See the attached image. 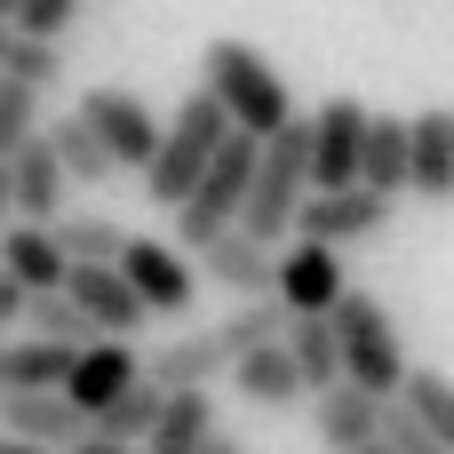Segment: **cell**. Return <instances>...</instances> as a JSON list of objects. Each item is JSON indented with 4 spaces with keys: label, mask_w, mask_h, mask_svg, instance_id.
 Masks as SVG:
<instances>
[{
    "label": "cell",
    "mask_w": 454,
    "mask_h": 454,
    "mask_svg": "<svg viewBox=\"0 0 454 454\" xmlns=\"http://www.w3.org/2000/svg\"><path fill=\"white\" fill-rule=\"evenodd\" d=\"M383 439H391L399 454H447V447H439V431H431L407 399H383Z\"/></svg>",
    "instance_id": "obj_32"
},
{
    "label": "cell",
    "mask_w": 454,
    "mask_h": 454,
    "mask_svg": "<svg viewBox=\"0 0 454 454\" xmlns=\"http://www.w3.org/2000/svg\"><path fill=\"white\" fill-rule=\"evenodd\" d=\"M32 128H40V88L16 80V72H0V152H16Z\"/></svg>",
    "instance_id": "obj_31"
},
{
    "label": "cell",
    "mask_w": 454,
    "mask_h": 454,
    "mask_svg": "<svg viewBox=\"0 0 454 454\" xmlns=\"http://www.w3.org/2000/svg\"><path fill=\"white\" fill-rule=\"evenodd\" d=\"M200 279L231 287V295H279V247L255 239L247 223H231V231H215L200 247Z\"/></svg>",
    "instance_id": "obj_12"
},
{
    "label": "cell",
    "mask_w": 454,
    "mask_h": 454,
    "mask_svg": "<svg viewBox=\"0 0 454 454\" xmlns=\"http://www.w3.org/2000/svg\"><path fill=\"white\" fill-rule=\"evenodd\" d=\"M88 0H24L16 8V32H48V40H64V24L80 16Z\"/></svg>",
    "instance_id": "obj_33"
},
{
    "label": "cell",
    "mask_w": 454,
    "mask_h": 454,
    "mask_svg": "<svg viewBox=\"0 0 454 454\" xmlns=\"http://www.w3.org/2000/svg\"><path fill=\"white\" fill-rule=\"evenodd\" d=\"M287 351H295V367H303L311 391L343 383V335H335V311H295V319H287Z\"/></svg>",
    "instance_id": "obj_23"
},
{
    "label": "cell",
    "mask_w": 454,
    "mask_h": 454,
    "mask_svg": "<svg viewBox=\"0 0 454 454\" xmlns=\"http://www.w3.org/2000/svg\"><path fill=\"white\" fill-rule=\"evenodd\" d=\"M231 359H239V335H231V319H223V327H184L176 343H160V351L144 359V375L168 383V391H192V383L231 375Z\"/></svg>",
    "instance_id": "obj_13"
},
{
    "label": "cell",
    "mask_w": 454,
    "mask_h": 454,
    "mask_svg": "<svg viewBox=\"0 0 454 454\" xmlns=\"http://www.w3.org/2000/svg\"><path fill=\"white\" fill-rule=\"evenodd\" d=\"M72 454H152V447H144V439H112V431H88V439H80Z\"/></svg>",
    "instance_id": "obj_35"
},
{
    "label": "cell",
    "mask_w": 454,
    "mask_h": 454,
    "mask_svg": "<svg viewBox=\"0 0 454 454\" xmlns=\"http://www.w3.org/2000/svg\"><path fill=\"white\" fill-rule=\"evenodd\" d=\"M0 454H72V447H48V439H24V431H0Z\"/></svg>",
    "instance_id": "obj_36"
},
{
    "label": "cell",
    "mask_w": 454,
    "mask_h": 454,
    "mask_svg": "<svg viewBox=\"0 0 454 454\" xmlns=\"http://www.w3.org/2000/svg\"><path fill=\"white\" fill-rule=\"evenodd\" d=\"M359 176L375 184V192H407V176H415V136H407V112H375L367 120V152H359Z\"/></svg>",
    "instance_id": "obj_22"
},
{
    "label": "cell",
    "mask_w": 454,
    "mask_h": 454,
    "mask_svg": "<svg viewBox=\"0 0 454 454\" xmlns=\"http://www.w3.org/2000/svg\"><path fill=\"white\" fill-rule=\"evenodd\" d=\"M223 423H215V399H207V383H192V391H168V407H160V423H152V454H200L215 439Z\"/></svg>",
    "instance_id": "obj_21"
},
{
    "label": "cell",
    "mask_w": 454,
    "mask_h": 454,
    "mask_svg": "<svg viewBox=\"0 0 454 454\" xmlns=\"http://www.w3.org/2000/svg\"><path fill=\"white\" fill-rule=\"evenodd\" d=\"M16 8H24V0H0V16H8V24H16Z\"/></svg>",
    "instance_id": "obj_42"
},
{
    "label": "cell",
    "mask_w": 454,
    "mask_h": 454,
    "mask_svg": "<svg viewBox=\"0 0 454 454\" xmlns=\"http://www.w3.org/2000/svg\"><path fill=\"white\" fill-rule=\"evenodd\" d=\"M120 271L136 279V295L152 303V319H192V303H200V263H192V247H176V239H128L120 247Z\"/></svg>",
    "instance_id": "obj_6"
},
{
    "label": "cell",
    "mask_w": 454,
    "mask_h": 454,
    "mask_svg": "<svg viewBox=\"0 0 454 454\" xmlns=\"http://www.w3.org/2000/svg\"><path fill=\"white\" fill-rule=\"evenodd\" d=\"M8 40H16V24H8V16H0V72H8Z\"/></svg>",
    "instance_id": "obj_39"
},
{
    "label": "cell",
    "mask_w": 454,
    "mask_h": 454,
    "mask_svg": "<svg viewBox=\"0 0 454 454\" xmlns=\"http://www.w3.org/2000/svg\"><path fill=\"white\" fill-rule=\"evenodd\" d=\"M24 295H32V287H24L16 271H0V335H8V327L24 319Z\"/></svg>",
    "instance_id": "obj_34"
},
{
    "label": "cell",
    "mask_w": 454,
    "mask_h": 454,
    "mask_svg": "<svg viewBox=\"0 0 454 454\" xmlns=\"http://www.w3.org/2000/svg\"><path fill=\"white\" fill-rule=\"evenodd\" d=\"M0 391H8V343H0Z\"/></svg>",
    "instance_id": "obj_41"
},
{
    "label": "cell",
    "mask_w": 454,
    "mask_h": 454,
    "mask_svg": "<svg viewBox=\"0 0 454 454\" xmlns=\"http://www.w3.org/2000/svg\"><path fill=\"white\" fill-rule=\"evenodd\" d=\"M407 136H415V176H407V192L431 200V207H454V104L407 112Z\"/></svg>",
    "instance_id": "obj_16"
},
{
    "label": "cell",
    "mask_w": 454,
    "mask_h": 454,
    "mask_svg": "<svg viewBox=\"0 0 454 454\" xmlns=\"http://www.w3.org/2000/svg\"><path fill=\"white\" fill-rule=\"evenodd\" d=\"M8 72L32 80L40 96L64 88V40H48V32H16V40H8Z\"/></svg>",
    "instance_id": "obj_30"
},
{
    "label": "cell",
    "mask_w": 454,
    "mask_h": 454,
    "mask_svg": "<svg viewBox=\"0 0 454 454\" xmlns=\"http://www.w3.org/2000/svg\"><path fill=\"white\" fill-rule=\"evenodd\" d=\"M200 454H247V447H239L231 431H215V439H207V447H200Z\"/></svg>",
    "instance_id": "obj_38"
},
{
    "label": "cell",
    "mask_w": 454,
    "mask_h": 454,
    "mask_svg": "<svg viewBox=\"0 0 454 454\" xmlns=\"http://www.w3.org/2000/svg\"><path fill=\"white\" fill-rule=\"evenodd\" d=\"M255 152H263V136H247V128H231L223 136V152L207 160V176L184 192V207H176V247H207L215 231H231L239 223V207H247V176H255Z\"/></svg>",
    "instance_id": "obj_5"
},
{
    "label": "cell",
    "mask_w": 454,
    "mask_h": 454,
    "mask_svg": "<svg viewBox=\"0 0 454 454\" xmlns=\"http://www.w3.org/2000/svg\"><path fill=\"white\" fill-rule=\"evenodd\" d=\"M399 399H407V407H415V415L439 431V447L454 454V383H447V375H439V367H407Z\"/></svg>",
    "instance_id": "obj_29"
},
{
    "label": "cell",
    "mask_w": 454,
    "mask_h": 454,
    "mask_svg": "<svg viewBox=\"0 0 454 454\" xmlns=\"http://www.w3.org/2000/svg\"><path fill=\"white\" fill-rule=\"evenodd\" d=\"M72 359H80V343L24 335V343H8V391H56V383L72 375Z\"/></svg>",
    "instance_id": "obj_25"
},
{
    "label": "cell",
    "mask_w": 454,
    "mask_h": 454,
    "mask_svg": "<svg viewBox=\"0 0 454 454\" xmlns=\"http://www.w3.org/2000/svg\"><path fill=\"white\" fill-rule=\"evenodd\" d=\"M231 391H239L247 407H295L311 383H303V367H295L287 335H271V343H255V351H239V359H231Z\"/></svg>",
    "instance_id": "obj_18"
},
{
    "label": "cell",
    "mask_w": 454,
    "mask_h": 454,
    "mask_svg": "<svg viewBox=\"0 0 454 454\" xmlns=\"http://www.w3.org/2000/svg\"><path fill=\"white\" fill-rule=\"evenodd\" d=\"M200 88H207V96L231 112V128H247V136H279V128L295 120V96H287L279 64H271L263 48H247V40H207Z\"/></svg>",
    "instance_id": "obj_1"
},
{
    "label": "cell",
    "mask_w": 454,
    "mask_h": 454,
    "mask_svg": "<svg viewBox=\"0 0 454 454\" xmlns=\"http://www.w3.org/2000/svg\"><path fill=\"white\" fill-rule=\"evenodd\" d=\"M56 239H64V255L72 263H120V247H128V231H120V215H56Z\"/></svg>",
    "instance_id": "obj_27"
},
{
    "label": "cell",
    "mask_w": 454,
    "mask_h": 454,
    "mask_svg": "<svg viewBox=\"0 0 454 454\" xmlns=\"http://www.w3.org/2000/svg\"><path fill=\"white\" fill-rule=\"evenodd\" d=\"M335 335H343V383H367L375 399H399L407 383V343H399V319L375 287H343L335 303Z\"/></svg>",
    "instance_id": "obj_4"
},
{
    "label": "cell",
    "mask_w": 454,
    "mask_h": 454,
    "mask_svg": "<svg viewBox=\"0 0 454 454\" xmlns=\"http://www.w3.org/2000/svg\"><path fill=\"white\" fill-rule=\"evenodd\" d=\"M8 168H16V215H24V223H56V215H64V192H72V176H64V160H56V136L32 128V136L8 152Z\"/></svg>",
    "instance_id": "obj_15"
},
{
    "label": "cell",
    "mask_w": 454,
    "mask_h": 454,
    "mask_svg": "<svg viewBox=\"0 0 454 454\" xmlns=\"http://www.w3.org/2000/svg\"><path fill=\"white\" fill-rule=\"evenodd\" d=\"M0 271H16L24 287H64L72 279V255L56 239V223H0Z\"/></svg>",
    "instance_id": "obj_20"
},
{
    "label": "cell",
    "mask_w": 454,
    "mask_h": 454,
    "mask_svg": "<svg viewBox=\"0 0 454 454\" xmlns=\"http://www.w3.org/2000/svg\"><path fill=\"white\" fill-rule=\"evenodd\" d=\"M0 431H24V439H48V447H80L88 439V415L72 407V391H0Z\"/></svg>",
    "instance_id": "obj_19"
},
{
    "label": "cell",
    "mask_w": 454,
    "mask_h": 454,
    "mask_svg": "<svg viewBox=\"0 0 454 454\" xmlns=\"http://www.w3.org/2000/svg\"><path fill=\"white\" fill-rule=\"evenodd\" d=\"M24 335H56V343H96L104 327L80 311V295L72 287H32L24 295Z\"/></svg>",
    "instance_id": "obj_24"
},
{
    "label": "cell",
    "mask_w": 454,
    "mask_h": 454,
    "mask_svg": "<svg viewBox=\"0 0 454 454\" xmlns=\"http://www.w3.org/2000/svg\"><path fill=\"white\" fill-rule=\"evenodd\" d=\"M223 136H231V112L207 96V88H192L176 112H168V128H160V152L144 160V200L152 207H184V192L207 176V160L223 152Z\"/></svg>",
    "instance_id": "obj_2"
},
{
    "label": "cell",
    "mask_w": 454,
    "mask_h": 454,
    "mask_svg": "<svg viewBox=\"0 0 454 454\" xmlns=\"http://www.w3.org/2000/svg\"><path fill=\"white\" fill-rule=\"evenodd\" d=\"M72 295H80V311L104 327V335H136L144 319H152V303L136 295V279L120 271V263H72V279H64Z\"/></svg>",
    "instance_id": "obj_17"
},
{
    "label": "cell",
    "mask_w": 454,
    "mask_h": 454,
    "mask_svg": "<svg viewBox=\"0 0 454 454\" xmlns=\"http://www.w3.org/2000/svg\"><path fill=\"white\" fill-rule=\"evenodd\" d=\"M359 454H399V447H391V439H383V431H375V439H367V447H359Z\"/></svg>",
    "instance_id": "obj_40"
},
{
    "label": "cell",
    "mask_w": 454,
    "mask_h": 454,
    "mask_svg": "<svg viewBox=\"0 0 454 454\" xmlns=\"http://www.w3.org/2000/svg\"><path fill=\"white\" fill-rule=\"evenodd\" d=\"M160 407H168V383H152V375H136L104 415H96V431H112V439H152V423H160Z\"/></svg>",
    "instance_id": "obj_28"
},
{
    "label": "cell",
    "mask_w": 454,
    "mask_h": 454,
    "mask_svg": "<svg viewBox=\"0 0 454 454\" xmlns=\"http://www.w3.org/2000/svg\"><path fill=\"white\" fill-rule=\"evenodd\" d=\"M343 287H351L343 247H327V239H311V231H295V247H279V303H287V311H335Z\"/></svg>",
    "instance_id": "obj_10"
},
{
    "label": "cell",
    "mask_w": 454,
    "mask_h": 454,
    "mask_svg": "<svg viewBox=\"0 0 454 454\" xmlns=\"http://www.w3.org/2000/svg\"><path fill=\"white\" fill-rule=\"evenodd\" d=\"M0 223H16V168H8V152H0Z\"/></svg>",
    "instance_id": "obj_37"
},
{
    "label": "cell",
    "mask_w": 454,
    "mask_h": 454,
    "mask_svg": "<svg viewBox=\"0 0 454 454\" xmlns=\"http://www.w3.org/2000/svg\"><path fill=\"white\" fill-rule=\"evenodd\" d=\"M367 104L359 96H327L311 112V192L327 184H359V152H367Z\"/></svg>",
    "instance_id": "obj_9"
},
{
    "label": "cell",
    "mask_w": 454,
    "mask_h": 454,
    "mask_svg": "<svg viewBox=\"0 0 454 454\" xmlns=\"http://www.w3.org/2000/svg\"><path fill=\"white\" fill-rule=\"evenodd\" d=\"M303 192H311V112H295L279 136H263L239 223H247L255 239H271V247H279V231H295V215H303Z\"/></svg>",
    "instance_id": "obj_3"
},
{
    "label": "cell",
    "mask_w": 454,
    "mask_h": 454,
    "mask_svg": "<svg viewBox=\"0 0 454 454\" xmlns=\"http://www.w3.org/2000/svg\"><path fill=\"white\" fill-rule=\"evenodd\" d=\"M375 431H383V399H375L367 383H327V391H311V439L327 454H359Z\"/></svg>",
    "instance_id": "obj_14"
},
{
    "label": "cell",
    "mask_w": 454,
    "mask_h": 454,
    "mask_svg": "<svg viewBox=\"0 0 454 454\" xmlns=\"http://www.w3.org/2000/svg\"><path fill=\"white\" fill-rule=\"evenodd\" d=\"M80 120H88V128L104 136V152H112L120 168H136V176H144V160L160 152V128H168L136 88H88V96H80Z\"/></svg>",
    "instance_id": "obj_7"
},
{
    "label": "cell",
    "mask_w": 454,
    "mask_h": 454,
    "mask_svg": "<svg viewBox=\"0 0 454 454\" xmlns=\"http://www.w3.org/2000/svg\"><path fill=\"white\" fill-rule=\"evenodd\" d=\"M48 136H56V160H64V176H72V184H112V168H120V160L104 152V136H96L80 112H56V128H48Z\"/></svg>",
    "instance_id": "obj_26"
},
{
    "label": "cell",
    "mask_w": 454,
    "mask_h": 454,
    "mask_svg": "<svg viewBox=\"0 0 454 454\" xmlns=\"http://www.w3.org/2000/svg\"><path fill=\"white\" fill-rule=\"evenodd\" d=\"M383 223H391V192H375L367 176H359V184H327V192H303V215H295V231H311V239H327V247L375 239Z\"/></svg>",
    "instance_id": "obj_8"
},
{
    "label": "cell",
    "mask_w": 454,
    "mask_h": 454,
    "mask_svg": "<svg viewBox=\"0 0 454 454\" xmlns=\"http://www.w3.org/2000/svg\"><path fill=\"white\" fill-rule=\"evenodd\" d=\"M144 375V359H136V335H96V343H80V359H72V375H64V391H72V407L88 415V431H96V415L128 391Z\"/></svg>",
    "instance_id": "obj_11"
}]
</instances>
